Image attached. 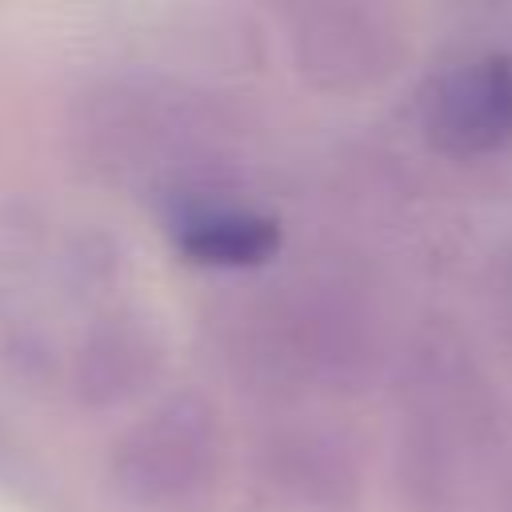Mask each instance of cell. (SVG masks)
<instances>
[{
    "mask_svg": "<svg viewBox=\"0 0 512 512\" xmlns=\"http://www.w3.org/2000/svg\"><path fill=\"white\" fill-rule=\"evenodd\" d=\"M168 228L184 260L208 268H252L280 248V224L268 212L220 200L208 188L168 200Z\"/></svg>",
    "mask_w": 512,
    "mask_h": 512,
    "instance_id": "obj_5",
    "label": "cell"
},
{
    "mask_svg": "<svg viewBox=\"0 0 512 512\" xmlns=\"http://www.w3.org/2000/svg\"><path fill=\"white\" fill-rule=\"evenodd\" d=\"M216 116L212 108L188 92L160 80H116L96 88L80 116L76 132L84 140V156L112 176H172L168 200L204 188V180L192 176V168H204L200 160L204 144L212 140Z\"/></svg>",
    "mask_w": 512,
    "mask_h": 512,
    "instance_id": "obj_1",
    "label": "cell"
},
{
    "mask_svg": "<svg viewBox=\"0 0 512 512\" xmlns=\"http://www.w3.org/2000/svg\"><path fill=\"white\" fill-rule=\"evenodd\" d=\"M428 140L448 156H484L512 140V56H476L432 80Z\"/></svg>",
    "mask_w": 512,
    "mask_h": 512,
    "instance_id": "obj_3",
    "label": "cell"
},
{
    "mask_svg": "<svg viewBox=\"0 0 512 512\" xmlns=\"http://www.w3.org/2000/svg\"><path fill=\"white\" fill-rule=\"evenodd\" d=\"M220 420L204 396L180 392L132 420L112 444V484L144 512H204L220 480Z\"/></svg>",
    "mask_w": 512,
    "mask_h": 512,
    "instance_id": "obj_2",
    "label": "cell"
},
{
    "mask_svg": "<svg viewBox=\"0 0 512 512\" xmlns=\"http://www.w3.org/2000/svg\"><path fill=\"white\" fill-rule=\"evenodd\" d=\"M288 40L296 68L320 88H364L380 80L396 60L392 36L376 12L348 4L300 8Z\"/></svg>",
    "mask_w": 512,
    "mask_h": 512,
    "instance_id": "obj_4",
    "label": "cell"
},
{
    "mask_svg": "<svg viewBox=\"0 0 512 512\" xmlns=\"http://www.w3.org/2000/svg\"><path fill=\"white\" fill-rule=\"evenodd\" d=\"M156 360H160V344L140 320H104L84 336L76 352L72 384L84 404L108 408L140 392L152 380Z\"/></svg>",
    "mask_w": 512,
    "mask_h": 512,
    "instance_id": "obj_6",
    "label": "cell"
}]
</instances>
